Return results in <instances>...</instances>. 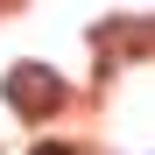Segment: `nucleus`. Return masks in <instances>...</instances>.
I'll use <instances>...</instances> for the list:
<instances>
[{
  "instance_id": "f257e3e1",
  "label": "nucleus",
  "mask_w": 155,
  "mask_h": 155,
  "mask_svg": "<svg viewBox=\"0 0 155 155\" xmlns=\"http://www.w3.org/2000/svg\"><path fill=\"white\" fill-rule=\"evenodd\" d=\"M0 92H7V106L21 120H42V113L64 106V78L49 71V64H14L7 78H0Z\"/></svg>"
},
{
  "instance_id": "f03ea898",
  "label": "nucleus",
  "mask_w": 155,
  "mask_h": 155,
  "mask_svg": "<svg viewBox=\"0 0 155 155\" xmlns=\"http://www.w3.org/2000/svg\"><path fill=\"white\" fill-rule=\"evenodd\" d=\"M28 155H78L71 141H42V148H28Z\"/></svg>"
}]
</instances>
